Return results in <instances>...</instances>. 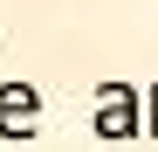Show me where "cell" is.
<instances>
[{"mask_svg":"<svg viewBox=\"0 0 158 152\" xmlns=\"http://www.w3.org/2000/svg\"><path fill=\"white\" fill-rule=\"evenodd\" d=\"M144 138H158V83L144 90Z\"/></svg>","mask_w":158,"mask_h":152,"instance_id":"3957f363","label":"cell"},{"mask_svg":"<svg viewBox=\"0 0 158 152\" xmlns=\"http://www.w3.org/2000/svg\"><path fill=\"white\" fill-rule=\"evenodd\" d=\"M96 138H144V90L96 83Z\"/></svg>","mask_w":158,"mask_h":152,"instance_id":"6da1fadb","label":"cell"},{"mask_svg":"<svg viewBox=\"0 0 158 152\" xmlns=\"http://www.w3.org/2000/svg\"><path fill=\"white\" fill-rule=\"evenodd\" d=\"M35 132H41V90L21 83V76H7V83H0V138L28 145Z\"/></svg>","mask_w":158,"mask_h":152,"instance_id":"7a4b0ae2","label":"cell"}]
</instances>
